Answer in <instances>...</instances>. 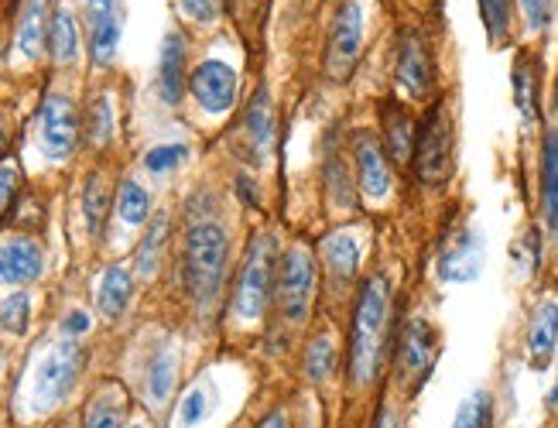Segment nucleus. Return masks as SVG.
Here are the masks:
<instances>
[{"label":"nucleus","instance_id":"1","mask_svg":"<svg viewBox=\"0 0 558 428\" xmlns=\"http://www.w3.org/2000/svg\"><path fill=\"white\" fill-rule=\"evenodd\" d=\"M395 284L384 271H374L360 281L353 308H350V332H347V388L353 394H371L387 367H391L395 346Z\"/></svg>","mask_w":558,"mask_h":428},{"label":"nucleus","instance_id":"2","mask_svg":"<svg viewBox=\"0 0 558 428\" xmlns=\"http://www.w3.org/2000/svg\"><path fill=\"white\" fill-rule=\"evenodd\" d=\"M230 271V236L220 223H189L182 241V284L199 308L220 302Z\"/></svg>","mask_w":558,"mask_h":428},{"label":"nucleus","instance_id":"3","mask_svg":"<svg viewBox=\"0 0 558 428\" xmlns=\"http://www.w3.org/2000/svg\"><path fill=\"white\" fill-rule=\"evenodd\" d=\"M278 260H281V250H278L275 233H257L244 254V265H240L236 284H233V319L240 326H260L275 308Z\"/></svg>","mask_w":558,"mask_h":428},{"label":"nucleus","instance_id":"4","mask_svg":"<svg viewBox=\"0 0 558 428\" xmlns=\"http://www.w3.org/2000/svg\"><path fill=\"white\" fill-rule=\"evenodd\" d=\"M315 302H319V257L308 244H291L278 260L271 313L284 332H299L308 326Z\"/></svg>","mask_w":558,"mask_h":428},{"label":"nucleus","instance_id":"5","mask_svg":"<svg viewBox=\"0 0 558 428\" xmlns=\"http://www.w3.org/2000/svg\"><path fill=\"white\" fill-rule=\"evenodd\" d=\"M456 172V117L449 97H435L418 117L411 175L425 188H442Z\"/></svg>","mask_w":558,"mask_h":428},{"label":"nucleus","instance_id":"6","mask_svg":"<svg viewBox=\"0 0 558 428\" xmlns=\"http://www.w3.org/2000/svg\"><path fill=\"white\" fill-rule=\"evenodd\" d=\"M442 356V332L428 316H408L398 322L391 346V380L401 394H418Z\"/></svg>","mask_w":558,"mask_h":428},{"label":"nucleus","instance_id":"7","mask_svg":"<svg viewBox=\"0 0 558 428\" xmlns=\"http://www.w3.org/2000/svg\"><path fill=\"white\" fill-rule=\"evenodd\" d=\"M395 86L404 103H432L439 97V73H435L432 41L418 28H401L395 45Z\"/></svg>","mask_w":558,"mask_h":428},{"label":"nucleus","instance_id":"8","mask_svg":"<svg viewBox=\"0 0 558 428\" xmlns=\"http://www.w3.org/2000/svg\"><path fill=\"white\" fill-rule=\"evenodd\" d=\"M86 367V353L80 343H56L41 356V364L35 370V388H32V404L35 412H52L72 394L76 380Z\"/></svg>","mask_w":558,"mask_h":428},{"label":"nucleus","instance_id":"9","mask_svg":"<svg viewBox=\"0 0 558 428\" xmlns=\"http://www.w3.org/2000/svg\"><path fill=\"white\" fill-rule=\"evenodd\" d=\"M363 52V4L360 0H343L329 21L323 69L332 83H347Z\"/></svg>","mask_w":558,"mask_h":428},{"label":"nucleus","instance_id":"10","mask_svg":"<svg viewBox=\"0 0 558 428\" xmlns=\"http://www.w3.org/2000/svg\"><path fill=\"white\" fill-rule=\"evenodd\" d=\"M483 257H487V241L473 223L463 220L442 236L435 274L446 284H470L483 274Z\"/></svg>","mask_w":558,"mask_h":428},{"label":"nucleus","instance_id":"11","mask_svg":"<svg viewBox=\"0 0 558 428\" xmlns=\"http://www.w3.org/2000/svg\"><path fill=\"white\" fill-rule=\"evenodd\" d=\"M350 155H353V175H356L360 199L384 203L395 193V164L380 145V134L360 127L350 140Z\"/></svg>","mask_w":558,"mask_h":428},{"label":"nucleus","instance_id":"12","mask_svg":"<svg viewBox=\"0 0 558 428\" xmlns=\"http://www.w3.org/2000/svg\"><path fill=\"white\" fill-rule=\"evenodd\" d=\"M80 110L72 103V97H62V93H48L41 100L38 110V140H41V151L52 158V161H65L80 145Z\"/></svg>","mask_w":558,"mask_h":428},{"label":"nucleus","instance_id":"13","mask_svg":"<svg viewBox=\"0 0 558 428\" xmlns=\"http://www.w3.org/2000/svg\"><path fill=\"white\" fill-rule=\"evenodd\" d=\"M240 76L236 69L223 59H206L189 73V93L206 113H230L236 107Z\"/></svg>","mask_w":558,"mask_h":428},{"label":"nucleus","instance_id":"14","mask_svg":"<svg viewBox=\"0 0 558 428\" xmlns=\"http://www.w3.org/2000/svg\"><path fill=\"white\" fill-rule=\"evenodd\" d=\"M315 257H319V271L329 284V295H336V298L350 295L353 281L360 274V257H363L356 236L350 230H336V233L323 236Z\"/></svg>","mask_w":558,"mask_h":428},{"label":"nucleus","instance_id":"15","mask_svg":"<svg viewBox=\"0 0 558 428\" xmlns=\"http://www.w3.org/2000/svg\"><path fill=\"white\" fill-rule=\"evenodd\" d=\"M415 137H418V117L411 113V107L404 100L387 97L380 103V145L395 169H411Z\"/></svg>","mask_w":558,"mask_h":428},{"label":"nucleus","instance_id":"16","mask_svg":"<svg viewBox=\"0 0 558 428\" xmlns=\"http://www.w3.org/2000/svg\"><path fill=\"white\" fill-rule=\"evenodd\" d=\"M558 353V302L542 298L531 308V319L524 329V356L531 370H548Z\"/></svg>","mask_w":558,"mask_h":428},{"label":"nucleus","instance_id":"17","mask_svg":"<svg viewBox=\"0 0 558 428\" xmlns=\"http://www.w3.org/2000/svg\"><path fill=\"white\" fill-rule=\"evenodd\" d=\"M511 93L514 107L521 113V124L527 131L542 127V62L535 52L521 49L511 65Z\"/></svg>","mask_w":558,"mask_h":428},{"label":"nucleus","instance_id":"18","mask_svg":"<svg viewBox=\"0 0 558 428\" xmlns=\"http://www.w3.org/2000/svg\"><path fill=\"white\" fill-rule=\"evenodd\" d=\"M538 217L558 241V127H545L538 140Z\"/></svg>","mask_w":558,"mask_h":428},{"label":"nucleus","instance_id":"19","mask_svg":"<svg viewBox=\"0 0 558 428\" xmlns=\"http://www.w3.org/2000/svg\"><path fill=\"white\" fill-rule=\"evenodd\" d=\"M323 193L329 199L332 209L350 212L360 203V188H356V175L347 161V148L336 145V131L326 137V158H323Z\"/></svg>","mask_w":558,"mask_h":428},{"label":"nucleus","instance_id":"20","mask_svg":"<svg viewBox=\"0 0 558 428\" xmlns=\"http://www.w3.org/2000/svg\"><path fill=\"white\" fill-rule=\"evenodd\" d=\"M45 271V250L24 233L0 241V284H28Z\"/></svg>","mask_w":558,"mask_h":428},{"label":"nucleus","instance_id":"21","mask_svg":"<svg viewBox=\"0 0 558 428\" xmlns=\"http://www.w3.org/2000/svg\"><path fill=\"white\" fill-rule=\"evenodd\" d=\"M244 134H247V145H251V155L257 164L268 158L278 145V113L271 103V93L264 86L254 93V100L244 110Z\"/></svg>","mask_w":558,"mask_h":428},{"label":"nucleus","instance_id":"22","mask_svg":"<svg viewBox=\"0 0 558 428\" xmlns=\"http://www.w3.org/2000/svg\"><path fill=\"white\" fill-rule=\"evenodd\" d=\"M185 89V38L182 32H168L158 56V93L168 107H179Z\"/></svg>","mask_w":558,"mask_h":428},{"label":"nucleus","instance_id":"23","mask_svg":"<svg viewBox=\"0 0 558 428\" xmlns=\"http://www.w3.org/2000/svg\"><path fill=\"white\" fill-rule=\"evenodd\" d=\"M128 408L131 404H128L124 388H120L117 380H107V384L96 391V398L89 401L83 428H124Z\"/></svg>","mask_w":558,"mask_h":428},{"label":"nucleus","instance_id":"24","mask_svg":"<svg viewBox=\"0 0 558 428\" xmlns=\"http://www.w3.org/2000/svg\"><path fill=\"white\" fill-rule=\"evenodd\" d=\"M48 25H52L48 0H28L17 17V45L28 59H38L48 49Z\"/></svg>","mask_w":558,"mask_h":428},{"label":"nucleus","instance_id":"25","mask_svg":"<svg viewBox=\"0 0 558 428\" xmlns=\"http://www.w3.org/2000/svg\"><path fill=\"white\" fill-rule=\"evenodd\" d=\"M134 295V278L124 265H110L100 278V289H96V308L107 316V319H120L124 308L131 305Z\"/></svg>","mask_w":558,"mask_h":428},{"label":"nucleus","instance_id":"26","mask_svg":"<svg viewBox=\"0 0 558 428\" xmlns=\"http://www.w3.org/2000/svg\"><path fill=\"white\" fill-rule=\"evenodd\" d=\"M48 52L59 65H72L80 56V25L76 14L69 8H56L52 11V25H48Z\"/></svg>","mask_w":558,"mask_h":428},{"label":"nucleus","instance_id":"27","mask_svg":"<svg viewBox=\"0 0 558 428\" xmlns=\"http://www.w3.org/2000/svg\"><path fill=\"white\" fill-rule=\"evenodd\" d=\"M339 367V346L329 332H319V337H312L305 343V353H302V374L312 384H326V380L336 374Z\"/></svg>","mask_w":558,"mask_h":428},{"label":"nucleus","instance_id":"28","mask_svg":"<svg viewBox=\"0 0 558 428\" xmlns=\"http://www.w3.org/2000/svg\"><path fill=\"white\" fill-rule=\"evenodd\" d=\"M449 428H497V394L490 388L470 391L459 401Z\"/></svg>","mask_w":558,"mask_h":428},{"label":"nucleus","instance_id":"29","mask_svg":"<svg viewBox=\"0 0 558 428\" xmlns=\"http://www.w3.org/2000/svg\"><path fill=\"white\" fill-rule=\"evenodd\" d=\"M83 217H86V230L93 241H100L104 230H107V217H110V188H107V179L100 172H93L86 179V188H83Z\"/></svg>","mask_w":558,"mask_h":428},{"label":"nucleus","instance_id":"30","mask_svg":"<svg viewBox=\"0 0 558 428\" xmlns=\"http://www.w3.org/2000/svg\"><path fill=\"white\" fill-rule=\"evenodd\" d=\"M480 17L494 49H507L514 38V0H480Z\"/></svg>","mask_w":558,"mask_h":428},{"label":"nucleus","instance_id":"31","mask_svg":"<svg viewBox=\"0 0 558 428\" xmlns=\"http://www.w3.org/2000/svg\"><path fill=\"white\" fill-rule=\"evenodd\" d=\"M165 244H168V212H158L155 223L144 233V241L137 247V274L141 278H155L161 268V257H165Z\"/></svg>","mask_w":558,"mask_h":428},{"label":"nucleus","instance_id":"32","mask_svg":"<svg viewBox=\"0 0 558 428\" xmlns=\"http://www.w3.org/2000/svg\"><path fill=\"white\" fill-rule=\"evenodd\" d=\"M117 212H120V220L131 223V227L148 223V217H151V196H148V188H141L134 179L120 182V188H117Z\"/></svg>","mask_w":558,"mask_h":428},{"label":"nucleus","instance_id":"33","mask_svg":"<svg viewBox=\"0 0 558 428\" xmlns=\"http://www.w3.org/2000/svg\"><path fill=\"white\" fill-rule=\"evenodd\" d=\"M175 367H179V360H175V353L168 350V346H161L151 356V364H148V398L155 404L168 401V394H172V388H175Z\"/></svg>","mask_w":558,"mask_h":428},{"label":"nucleus","instance_id":"34","mask_svg":"<svg viewBox=\"0 0 558 428\" xmlns=\"http://www.w3.org/2000/svg\"><path fill=\"white\" fill-rule=\"evenodd\" d=\"M113 137V107L107 97H96L86 113V140L93 148H104Z\"/></svg>","mask_w":558,"mask_h":428},{"label":"nucleus","instance_id":"35","mask_svg":"<svg viewBox=\"0 0 558 428\" xmlns=\"http://www.w3.org/2000/svg\"><path fill=\"white\" fill-rule=\"evenodd\" d=\"M28 319H32L28 292H11L8 298H0V326L11 329L14 337H21V332L28 329Z\"/></svg>","mask_w":558,"mask_h":428},{"label":"nucleus","instance_id":"36","mask_svg":"<svg viewBox=\"0 0 558 428\" xmlns=\"http://www.w3.org/2000/svg\"><path fill=\"white\" fill-rule=\"evenodd\" d=\"M185 155H189L185 145H158V148H151L148 155H144V169H148L151 175L175 172L179 164L185 161Z\"/></svg>","mask_w":558,"mask_h":428},{"label":"nucleus","instance_id":"37","mask_svg":"<svg viewBox=\"0 0 558 428\" xmlns=\"http://www.w3.org/2000/svg\"><path fill=\"white\" fill-rule=\"evenodd\" d=\"M524 28L531 35H545L551 28V14H555V0H518Z\"/></svg>","mask_w":558,"mask_h":428},{"label":"nucleus","instance_id":"38","mask_svg":"<svg viewBox=\"0 0 558 428\" xmlns=\"http://www.w3.org/2000/svg\"><path fill=\"white\" fill-rule=\"evenodd\" d=\"M206 415H209V394L203 388H192L185 394V401L179 404V425L182 428H192V425H199Z\"/></svg>","mask_w":558,"mask_h":428},{"label":"nucleus","instance_id":"39","mask_svg":"<svg viewBox=\"0 0 558 428\" xmlns=\"http://www.w3.org/2000/svg\"><path fill=\"white\" fill-rule=\"evenodd\" d=\"M179 8L196 25H213V21H220L227 0H179Z\"/></svg>","mask_w":558,"mask_h":428},{"label":"nucleus","instance_id":"40","mask_svg":"<svg viewBox=\"0 0 558 428\" xmlns=\"http://www.w3.org/2000/svg\"><path fill=\"white\" fill-rule=\"evenodd\" d=\"M117 21V0H86V28L89 35Z\"/></svg>","mask_w":558,"mask_h":428},{"label":"nucleus","instance_id":"41","mask_svg":"<svg viewBox=\"0 0 558 428\" xmlns=\"http://www.w3.org/2000/svg\"><path fill=\"white\" fill-rule=\"evenodd\" d=\"M17 185H21V172H17V164L11 161H0V217L11 209L14 196H17Z\"/></svg>","mask_w":558,"mask_h":428},{"label":"nucleus","instance_id":"42","mask_svg":"<svg viewBox=\"0 0 558 428\" xmlns=\"http://www.w3.org/2000/svg\"><path fill=\"white\" fill-rule=\"evenodd\" d=\"M254 428H291V412L284 408V404H275V408H268Z\"/></svg>","mask_w":558,"mask_h":428},{"label":"nucleus","instance_id":"43","mask_svg":"<svg viewBox=\"0 0 558 428\" xmlns=\"http://www.w3.org/2000/svg\"><path fill=\"white\" fill-rule=\"evenodd\" d=\"M371 428H404V418H401V412L395 408V404H380Z\"/></svg>","mask_w":558,"mask_h":428},{"label":"nucleus","instance_id":"44","mask_svg":"<svg viewBox=\"0 0 558 428\" xmlns=\"http://www.w3.org/2000/svg\"><path fill=\"white\" fill-rule=\"evenodd\" d=\"M62 329L69 332V337H80V332L89 329V316H86V313H69L65 322H62Z\"/></svg>","mask_w":558,"mask_h":428},{"label":"nucleus","instance_id":"45","mask_svg":"<svg viewBox=\"0 0 558 428\" xmlns=\"http://www.w3.org/2000/svg\"><path fill=\"white\" fill-rule=\"evenodd\" d=\"M236 188H240V196H244V199H247V206L254 209V206H257V193H254V179H247V175H240V179H236Z\"/></svg>","mask_w":558,"mask_h":428},{"label":"nucleus","instance_id":"46","mask_svg":"<svg viewBox=\"0 0 558 428\" xmlns=\"http://www.w3.org/2000/svg\"><path fill=\"white\" fill-rule=\"evenodd\" d=\"M545 412H548V415H558V374H555L551 388H548V394H545Z\"/></svg>","mask_w":558,"mask_h":428},{"label":"nucleus","instance_id":"47","mask_svg":"<svg viewBox=\"0 0 558 428\" xmlns=\"http://www.w3.org/2000/svg\"><path fill=\"white\" fill-rule=\"evenodd\" d=\"M4 145H8V137H4V134H0V151H4Z\"/></svg>","mask_w":558,"mask_h":428},{"label":"nucleus","instance_id":"48","mask_svg":"<svg viewBox=\"0 0 558 428\" xmlns=\"http://www.w3.org/2000/svg\"><path fill=\"white\" fill-rule=\"evenodd\" d=\"M131 428H148V425H131Z\"/></svg>","mask_w":558,"mask_h":428}]
</instances>
